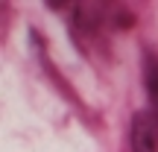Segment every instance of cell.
<instances>
[{"label": "cell", "instance_id": "1", "mask_svg": "<svg viewBox=\"0 0 158 152\" xmlns=\"http://www.w3.org/2000/svg\"><path fill=\"white\" fill-rule=\"evenodd\" d=\"M132 146L135 152H158V114L141 111L132 120Z\"/></svg>", "mask_w": 158, "mask_h": 152}, {"label": "cell", "instance_id": "2", "mask_svg": "<svg viewBox=\"0 0 158 152\" xmlns=\"http://www.w3.org/2000/svg\"><path fill=\"white\" fill-rule=\"evenodd\" d=\"M147 91H149V100H152L155 108H158V62L152 56H149V62H147Z\"/></svg>", "mask_w": 158, "mask_h": 152}]
</instances>
